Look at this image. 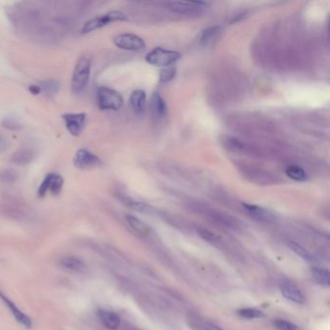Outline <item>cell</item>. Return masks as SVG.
<instances>
[{
	"label": "cell",
	"mask_w": 330,
	"mask_h": 330,
	"mask_svg": "<svg viewBox=\"0 0 330 330\" xmlns=\"http://www.w3.org/2000/svg\"><path fill=\"white\" fill-rule=\"evenodd\" d=\"M65 127L73 137H80L86 126L87 115L84 113H72L61 115Z\"/></svg>",
	"instance_id": "cell-6"
},
{
	"label": "cell",
	"mask_w": 330,
	"mask_h": 330,
	"mask_svg": "<svg viewBox=\"0 0 330 330\" xmlns=\"http://www.w3.org/2000/svg\"><path fill=\"white\" fill-rule=\"evenodd\" d=\"M64 179L61 175L55 172L48 173L38 189V196L43 198L48 192H51L54 196L59 195L62 191Z\"/></svg>",
	"instance_id": "cell-7"
},
{
	"label": "cell",
	"mask_w": 330,
	"mask_h": 330,
	"mask_svg": "<svg viewBox=\"0 0 330 330\" xmlns=\"http://www.w3.org/2000/svg\"><path fill=\"white\" fill-rule=\"evenodd\" d=\"M240 317L245 318V319H260V318H263L265 316V314L257 309H252V308H242L239 310L238 312Z\"/></svg>",
	"instance_id": "cell-25"
},
{
	"label": "cell",
	"mask_w": 330,
	"mask_h": 330,
	"mask_svg": "<svg viewBox=\"0 0 330 330\" xmlns=\"http://www.w3.org/2000/svg\"><path fill=\"white\" fill-rule=\"evenodd\" d=\"M74 166L79 170H90L102 165V160L88 149L80 148L73 159Z\"/></svg>",
	"instance_id": "cell-5"
},
{
	"label": "cell",
	"mask_w": 330,
	"mask_h": 330,
	"mask_svg": "<svg viewBox=\"0 0 330 330\" xmlns=\"http://www.w3.org/2000/svg\"><path fill=\"white\" fill-rule=\"evenodd\" d=\"M273 325L278 330H298V327L295 323L285 319H275Z\"/></svg>",
	"instance_id": "cell-31"
},
{
	"label": "cell",
	"mask_w": 330,
	"mask_h": 330,
	"mask_svg": "<svg viewBox=\"0 0 330 330\" xmlns=\"http://www.w3.org/2000/svg\"><path fill=\"white\" fill-rule=\"evenodd\" d=\"M91 73V58L83 55L77 61L71 81V89L74 94H80L87 87Z\"/></svg>",
	"instance_id": "cell-1"
},
{
	"label": "cell",
	"mask_w": 330,
	"mask_h": 330,
	"mask_svg": "<svg viewBox=\"0 0 330 330\" xmlns=\"http://www.w3.org/2000/svg\"><path fill=\"white\" fill-rule=\"evenodd\" d=\"M118 198L121 201V203H123L126 206L132 208L135 211H137V212H146L148 210V206L145 205V204L137 202V201H135V200L129 198V197L119 196Z\"/></svg>",
	"instance_id": "cell-24"
},
{
	"label": "cell",
	"mask_w": 330,
	"mask_h": 330,
	"mask_svg": "<svg viewBox=\"0 0 330 330\" xmlns=\"http://www.w3.org/2000/svg\"><path fill=\"white\" fill-rule=\"evenodd\" d=\"M220 32V27L219 26H211L207 29H205L203 32V35L201 37V43L204 45H207L210 43L214 38H216L217 35Z\"/></svg>",
	"instance_id": "cell-27"
},
{
	"label": "cell",
	"mask_w": 330,
	"mask_h": 330,
	"mask_svg": "<svg viewBox=\"0 0 330 330\" xmlns=\"http://www.w3.org/2000/svg\"><path fill=\"white\" fill-rule=\"evenodd\" d=\"M206 330H223L220 328L219 326H217L215 324H211V323H207L206 324Z\"/></svg>",
	"instance_id": "cell-33"
},
{
	"label": "cell",
	"mask_w": 330,
	"mask_h": 330,
	"mask_svg": "<svg viewBox=\"0 0 330 330\" xmlns=\"http://www.w3.org/2000/svg\"><path fill=\"white\" fill-rule=\"evenodd\" d=\"M99 318L101 319L103 324L111 330L117 329L120 325V318L117 314L111 311H105L101 310L98 313Z\"/></svg>",
	"instance_id": "cell-16"
},
{
	"label": "cell",
	"mask_w": 330,
	"mask_h": 330,
	"mask_svg": "<svg viewBox=\"0 0 330 330\" xmlns=\"http://www.w3.org/2000/svg\"><path fill=\"white\" fill-rule=\"evenodd\" d=\"M245 210L255 219L262 222H272L275 220V215L268 209H265L261 206L250 204H243Z\"/></svg>",
	"instance_id": "cell-13"
},
{
	"label": "cell",
	"mask_w": 330,
	"mask_h": 330,
	"mask_svg": "<svg viewBox=\"0 0 330 330\" xmlns=\"http://www.w3.org/2000/svg\"><path fill=\"white\" fill-rule=\"evenodd\" d=\"M28 90L30 91L31 94H33V95H39V94H40V88H39V86H38L37 84L30 85V86L28 87Z\"/></svg>",
	"instance_id": "cell-32"
},
{
	"label": "cell",
	"mask_w": 330,
	"mask_h": 330,
	"mask_svg": "<svg viewBox=\"0 0 330 330\" xmlns=\"http://www.w3.org/2000/svg\"><path fill=\"white\" fill-rule=\"evenodd\" d=\"M150 107L154 115L158 118H163L167 114V105L163 97L158 92H154L151 97Z\"/></svg>",
	"instance_id": "cell-15"
},
{
	"label": "cell",
	"mask_w": 330,
	"mask_h": 330,
	"mask_svg": "<svg viewBox=\"0 0 330 330\" xmlns=\"http://www.w3.org/2000/svg\"><path fill=\"white\" fill-rule=\"evenodd\" d=\"M97 103L102 111H118L123 106V97L112 88L101 86L97 90Z\"/></svg>",
	"instance_id": "cell-3"
},
{
	"label": "cell",
	"mask_w": 330,
	"mask_h": 330,
	"mask_svg": "<svg viewBox=\"0 0 330 330\" xmlns=\"http://www.w3.org/2000/svg\"><path fill=\"white\" fill-rule=\"evenodd\" d=\"M128 20V17L125 13L121 11H111L103 14L101 16L95 17L93 19H90L86 23L83 24L81 28V33L82 34H87L93 32L97 29H100L105 27L108 24H111L114 22H124Z\"/></svg>",
	"instance_id": "cell-2"
},
{
	"label": "cell",
	"mask_w": 330,
	"mask_h": 330,
	"mask_svg": "<svg viewBox=\"0 0 330 330\" xmlns=\"http://www.w3.org/2000/svg\"><path fill=\"white\" fill-rule=\"evenodd\" d=\"M19 178L18 172L13 169H4L0 171V182L12 184Z\"/></svg>",
	"instance_id": "cell-26"
},
{
	"label": "cell",
	"mask_w": 330,
	"mask_h": 330,
	"mask_svg": "<svg viewBox=\"0 0 330 330\" xmlns=\"http://www.w3.org/2000/svg\"><path fill=\"white\" fill-rule=\"evenodd\" d=\"M176 75V69L174 67H167L163 69L160 73V81L161 82H168L174 79Z\"/></svg>",
	"instance_id": "cell-29"
},
{
	"label": "cell",
	"mask_w": 330,
	"mask_h": 330,
	"mask_svg": "<svg viewBox=\"0 0 330 330\" xmlns=\"http://www.w3.org/2000/svg\"><path fill=\"white\" fill-rule=\"evenodd\" d=\"M146 102H147V94L144 90H135L131 94L130 103L133 110L137 114H142L145 111Z\"/></svg>",
	"instance_id": "cell-19"
},
{
	"label": "cell",
	"mask_w": 330,
	"mask_h": 330,
	"mask_svg": "<svg viewBox=\"0 0 330 330\" xmlns=\"http://www.w3.org/2000/svg\"><path fill=\"white\" fill-rule=\"evenodd\" d=\"M311 275L317 284L323 287H329L330 274L327 269L319 268V267H312Z\"/></svg>",
	"instance_id": "cell-20"
},
{
	"label": "cell",
	"mask_w": 330,
	"mask_h": 330,
	"mask_svg": "<svg viewBox=\"0 0 330 330\" xmlns=\"http://www.w3.org/2000/svg\"><path fill=\"white\" fill-rule=\"evenodd\" d=\"M114 44L117 48L125 51L137 52L146 48V42L139 36L133 33H123L114 38Z\"/></svg>",
	"instance_id": "cell-8"
},
{
	"label": "cell",
	"mask_w": 330,
	"mask_h": 330,
	"mask_svg": "<svg viewBox=\"0 0 330 330\" xmlns=\"http://www.w3.org/2000/svg\"><path fill=\"white\" fill-rule=\"evenodd\" d=\"M207 215L210 217L214 222L220 224L221 226L230 228H237L239 227V222L233 217L229 216L224 212L210 209V210H207Z\"/></svg>",
	"instance_id": "cell-14"
},
{
	"label": "cell",
	"mask_w": 330,
	"mask_h": 330,
	"mask_svg": "<svg viewBox=\"0 0 330 330\" xmlns=\"http://www.w3.org/2000/svg\"><path fill=\"white\" fill-rule=\"evenodd\" d=\"M0 299L5 303V305L11 311L12 315L14 316L15 319H17L21 324H23V326H25L26 328H28V329L31 328V326H32L31 319H29L25 314H23V312L19 308L17 307L7 296H4L1 292H0Z\"/></svg>",
	"instance_id": "cell-12"
},
{
	"label": "cell",
	"mask_w": 330,
	"mask_h": 330,
	"mask_svg": "<svg viewBox=\"0 0 330 330\" xmlns=\"http://www.w3.org/2000/svg\"><path fill=\"white\" fill-rule=\"evenodd\" d=\"M125 218L127 223L138 233L146 235L149 232V228L148 226L137 217L133 216V215H126Z\"/></svg>",
	"instance_id": "cell-23"
},
{
	"label": "cell",
	"mask_w": 330,
	"mask_h": 330,
	"mask_svg": "<svg viewBox=\"0 0 330 330\" xmlns=\"http://www.w3.org/2000/svg\"><path fill=\"white\" fill-rule=\"evenodd\" d=\"M204 2H171L170 7L171 10L175 13L193 16V15H200L205 6Z\"/></svg>",
	"instance_id": "cell-9"
},
{
	"label": "cell",
	"mask_w": 330,
	"mask_h": 330,
	"mask_svg": "<svg viewBox=\"0 0 330 330\" xmlns=\"http://www.w3.org/2000/svg\"><path fill=\"white\" fill-rule=\"evenodd\" d=\"M288 245H289L291 250L294 251V253H296L298 257H300L304 261H307V262H314L315 261V258L312 255V253L309 252L303 246H301L300 244L296 243L295 241H291V242H289Z\"/></svg>",
	"instance_id": "cell-22"
},
{
	"label": "cell",
	"mask_w": 330,
	"mask_h": 330,
	"mask_svg": "<svg viewBox=\"0 0 330 330\" xmlns=\"http://www.w3.org/2000/svg\"><path fill=\"white\" fill-rule=\"evenodd\" d=\"M5 146H6V145H5V142H4V139H3L2 137L0 136V151H1V150H3V149L5 148Z\"/></svg>",
	"instance_id": "cell-34"
},
{
	"label": "cell",
	"mask_w": 330,
	"mask_h": 330,
	"mask_svg": "<svg viewBox=\"0 0 330 330\" xmlns=\"http://www.w3.org/2000/svg\"><path fill=\"white\" fill-rule=\"evenodd\" d=\"M197 232L202 239L205 240V241H207V242H209V243H211V244H213V245H217L219 243V239H218L216 235L213 232H211L210 230L206 229V228H199L197 229Z\"/></svg>",
	"instance_id": "cell-28"
},
{
	"label": "cell",
	"mask_w": 330,
	"mask_h": 330,
	"mask_svg": "<svg viewBox=\"0 0 330 330\" xmlns=\"http://www.w3.org/2000/svg\"><path fill=\"white\" fill-rule=\"evenodd\" d=\"M61 265L71 271L77 273H83L86 271L85 263L76 257H65L61 260Z\"/></svg>",
	"instance_id": "cell-18"
},
{
	"label": "cell",
	"mask_w": 330,
	"mask_h": 330,
	"mask_svg": "<svg viewBox=\"0 0 330 330\" xmlns=\"http://www.w3.org/2000/svg\"><path fill=\"white\" fill-rule=\"evenodd\" d=\"M280 292L282 296L287 299L296 302L298 304H302L305 302V296L302 292L296 287V285L290 282H283L280 285Z\"/></svg>",
	"instance_id": "cell-10"
},
{
	"label": "cell",
	"mask_w": 330,
	"mask_h": 330,
	"mask_svg": "<svg viewBox=\"0 0 330 330\" xmlns=\"http://www.w3.org/2000/svg\"><path fill=\"white\" fill-rule=\"evenodd\" d=\"M40 88V94L45 95L46 97L56 96L60 89V83L55 79L42 80L37 84Z\"/></svg>",
	"instance_id": "cell-17"
},
{
	"label": "cell",
	"mask_w": 330,
	"mask_h": 330,
	"mask_svg": "<svg viewBox=\"0 0 330 330\" xmlns=\"http://www.w3.org/2000/svg\"><path fill=\"white\" fill-rule=\"evenodd\" d=\"M181 57L180 53L165 50L163 48H156L148 53L146 60L148 64L157 67H170L173 63L178 61Z\"/></svg>",
	"instance_id": "cell-4"
},
{
	"label": "cell",
	"mask_w": 330,
	"mask_h": 330,
	"mask_svg": "<svg viewBox=\"0 0 330 330\" xmlns=\"http://www.w3.org/2000/svg\"><path fill=\"white\" fill-rule=\"evenodd\" d=\"M36 157V151L31 147H23L15 151L12 155L11 161L18 166H26L33 162Z\"/></svg>",
	"instance_id": "cell-11"
},
{
	"label": "cell",
	"mask_w": 330,
	"mask_h": 330,
	"mask_svg": "<svg viewBox=\"0 0 330 330\" xmlns=\"http://www.w3.org/2000/svg\"><path fill=\"white\" fill-rule=\"evenodd\" d=\"M286 174L291 179L299 181V182L307 180V173L301 167H298V166H289L286 169Z\"/></svg>",
	"instance_id": "cell-21"
},
{
	"label": "cell",
	"mask_w": 330,
	"mask_h": 330,
	"mask_svg": "<svg viewBox=\"0 0 330 330\" xmlns=\"http://www.w3.org/2000/svg\"><path fill=\"white\" fill-rule=\"evenodd\" d=\"M1 124L4 128L8 129V130H11V131H18V130L22 129V124L17 119L12 118V117L4 118L1 121Z\"/></svg>",
	"instance_id": "cell-30"
}]
</instances>
